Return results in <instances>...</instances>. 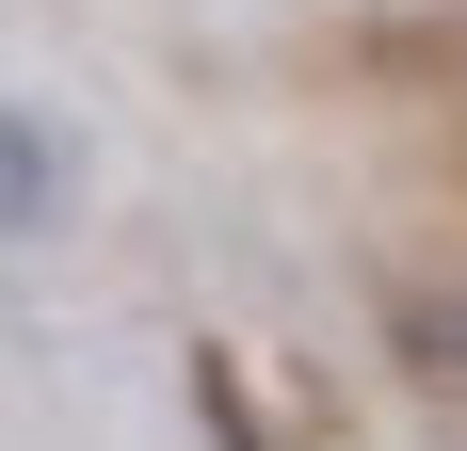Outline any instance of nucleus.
I'll return each instance as SVG.
<instances>
[{"mask_svg": "<svg viewBox=\"0 0 467 451\" xmlns=\"http://www.w3.org/2000/svg\"><path fill=\"white\" fill-rule=\"evenodd\" d=\"M338 65H371V81H467V0H435V16H355Z\"/></svg>", "mask_w": 467, "mask_h": 451, "instance_id": "f257e3e1", "label": "nucleus"}, {"mask_svg": "<svg viewBox=\"0 0 467 451\" xmlns=\"http://www.w3.org/2000/svg\"><path fill=\"white\" fill-rule=\"evenodd\" d=\"M403 355H420V371H467V274H451V290H403Z\"/></svg>", "mask_w": 467, "mask_h": 451, "instance_id": "7ed1b4c3", "label": "nucleus"}, {"mask_svg": "<svg viewBox=\"0 0 467 451\" xmlns=\"http://www.w3.org/2000/svg\"><path fill=\"white\" fill-rule=\"evenodd\" d=\"M65 226V130L48 113H0V242Z\"/></svg>", "mask_w": 467, "mask_h": 451, "instance_id": "f03ea898", "label": "nucleus"}]
</instances>
